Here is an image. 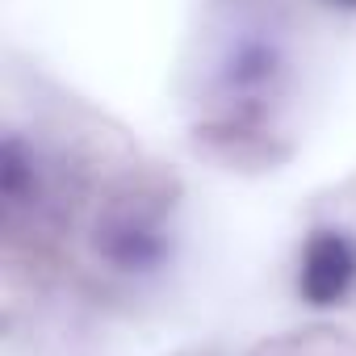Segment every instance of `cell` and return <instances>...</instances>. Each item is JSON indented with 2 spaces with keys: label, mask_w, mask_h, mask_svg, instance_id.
Returning a JSON list of instances; mask_svg holds the SVG:
<instances>
[{
  "label": "cell",
  "mask_w": 356,
  "mask_h": 356,
  "mask_svg": "<svg viewBox=\"0 0 356 356\" xmlns=\"http://www.w3.org/2000/svg\"><path fill=\"white\" fill-rule=\"evenodd\" d=\"M356 285V243L343 231H314L302 248L298 293L310 306H335Z\"/></svg>",
  "instance_id": "obj_1"
},
{
  "label": "cell",
  "mask_w": 356,
  "mask_h": 356,
  "mask_svg": "<svg viewBox=\"0 0 356 356\" xmlns=\"http://www.w3.org/2000/svg\"><path fill=\"white\" fill-rule=\"evenodd\" d=\"M97 248H101V256H105L113 268H122V273H151V268H159V264L168 260V252H172L168 231H163L155 218L138 214V210H118V214H109V218L101 222V231H97Z\"/></svg>",
  "instance_id": "obj_2"
},
{
  "label": "cell",
  "mask_w": 356,
  "mask_h": 356,
  "mask_svg": "<svg viewBox=\"0 0 356 356\" xmlns=\"http://www.w3.org/2000/svg\"><path fill=\"white\" fill-rule=\"evenodd\" d=\"M277 47L264 42V38H243L231 47V59H227V84L239 88V92H252V88H264L273 76H277Z\"/></svg>",
  "instance_id": "obj_3"
},
{
  "label": "cell",
  "mask_w": 356,
  "mask_h": 356,
  "mask_svg": "<svg viewBox=\"0 0 356 356\" xmlns=\"http://www.w3.org/2000/svg\"><path fill=\"white\" fill-rule=\"evenodd\" d=\"M34 185H38V168H34V155L26 151V143L17 134L5 138L0 147V197L5 206H26L34 197Z\"/></svg>",
  "instance_id": "obj_4"
},
{
  "label": "cell",
  "mask_w": 356,
  "mask_h": 356,
  "mask_svg": "<svg viewBox=\"0 0 356 356\" xmlns=\"http://www.w3.org/2000/svg\"><path fill=\"white\" fill-rule=\"evenodd\" d=\"M331 5H352V9H356V0H331Z\"/></svg>",
  "instance_id": "obj_5"
}]
</instances>
